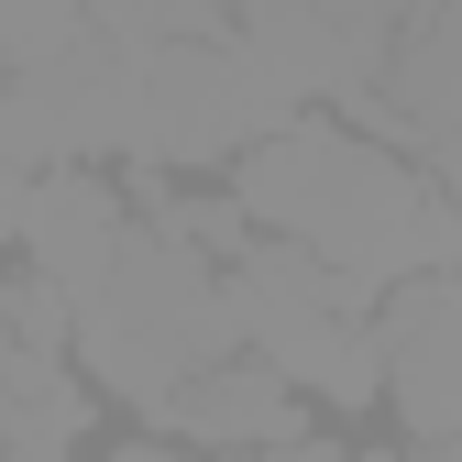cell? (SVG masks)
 <instances>
[{
	"label": "cell",
	"mask_w": 462,
	"mask_h": 462,
	"mask_svg": "<svg viewBox=\"0 0 462 462\" xmlns=\"http://www.w3.org/2000/svg\"><path fill=\"white\" fill-rule=\"evenodd\" d=\"M374 341H385V396H396V419H408V440L462 451V275L430 264L408 286H385Z\"/></svg>",
	"instance_id": "277c9868"
},
{
	"label": "cell",
	"mask_w": 462,
	"mask_h": 462,
	"mask_svg": "<svg viewBox=\"0 0 462 462\" xmlns=\"http://www.w3.org/2000/svg\"><path fill=\"white\" fill-rule=\"evenodd\" d=\"M110 462H188V451H143V440H133V451H110Z\"/></svg>",
	"instance_id": "9a60e30c"
},
{
	"label": "cell",
	"mask_w": 462,
	"mask_h": 462,
	"mask_svg": "<svg viewBox=\"0 0 462 462\" xmlns=\"http://www.w3.org/2000/svg\"><path fill=\"white\" fill-rule=\"evenodd\" d=\"M12 298H23V275H0V353L23 341V319H12Z\"/></svg>",
	"instance_id": "4fadbf2b"
},
{
	"label": "cell",
	"mask_w": 462,
	"mask_h": 462,
	"mask_svg": "<svg viewBox=\"0 0 462 462\" xmlns=\"http://www.w3.org/2000/svg\"><path fill=\"white\" fill-rule=\"evenodd\" d=\"M231 44H243L286 99H319V88L353 99V55L319 23V0H231Z\"/></svg>",
	"instance_id": "52a82bcc"
},
{
	"label": "cell",
	"mask_w": 462,
	"mask_h": 462,
	"mask_svg": "<svg viewBox=\"0 0 462 462\" xmlns=\"http://www.w3.org/2000/svg\"><path fill=\"white\" fill-rule=\"evenodd\" d=\"M254 462H353L341 440H286V451H254Z\"/></svg>",
	"instance_id": "7c38bea8"
},
{
	"label": "cell",
	"mask_w": 462,
	"mask_h": 462,
	"mask_svg": "<svg viewBox=\"0 0 462 462\" xmlns=\"http://www.w3.org/2000/svg\"><path fill=\"white\" fill-rule=\"evenodd\" d=\"M88 33L122 55H165V44H209L220 0H88Z\"/></svg>",
	"instance_id": "9c48e42d"
},
{
	"label": "cell",
	"mask_w": 462,
	"mask_h": 462,
	"mask_svg": "<svg viewBox=\"0 0 462 462\" xmlns=\"http://www.w3.org/2000/svg\"><path fill=\"white\" fill-rule=\"evenodd\" d=\"M88 430V396H78V374L55 364V353H0V462H55Z\"/></svg>",
	"instance_id": "ba28073f"
},
{
	"label": "cell",
	"mask_w": 462,
	"mask_h": 462,
	"mask_svg": "<svg viewBox=\"0 0 462 462\" xmlns=\"http://www.w3.org/2000/svg\"><path fill=\"white\" fill-rule=\"evenodd\" d=\"M12 12V67H55L88 44V0H0Z\"/></svg>",
	"instance_id": "8fae6325"
},
{
	"label": "cell",
	"mask_w": 462,
	"mask_h": 462,
	"mask_svg": "<svg viewBox=\"0 0 462 462\" xmlns=\"http://www.w3.org/2000/svg\"><path fill=\"white\" fill-rule=\"evenodd\" d=\"M143 78H154V154H165V165H209V154H231V143H275L286 110H298L231 33L143 55Z\"/></svg>",
	"instance_id": "3957f363"
},
{
	"label": "cell",
	"mask_w": 462,
	"mask_h": 462,
	"mask_svg": "<svg viewBox=\"0 0 462 462\" xmlns=\"http://www.w3.org/2000/svg\"><path fill=\"white\" fill-rule=\"evenodd\" d=\"M12 78H23V67H12V12H0V88H12Z\"/></svg>",
	"instance_id": "5bb4252c"
},
{
	"label": "cell",
	"mask_w": 462,
	"mask_h": 462,
	"mask_svg": "<svg viewBox=\"0 0 462 462\" xmlns=\"http://www.w3.org/2000/svg\"><path fill=\"white\" fill-rule=\"evenodd\" d=\"M122 243H133V231H122V199L88 188V177H55V188H33V199H23V254H33V275L67 286L78 309L110 286Z\"/></svg>",
	"instance_id": "5b68a950"
},
{
	"label": "cell",
	"mask_w": 462,
	"mask_h": 462,
	"mask_svg": "<svg viewBox=\"0 0 462 462\" xmlns=\"http://www.w3.org/2000/svg\"><path fill=\"white\" fill-rule=\"evenodd\" d=\"M319 23L341 33V55H353V99H374V88H385L396 33L419 23V0H319Z\"/></svg>",
	"instance_id": "30bf717a"
},
{
	"label": "cell",
	"mask_w": 462,
	"mask_h": 462,
	"mask_svg": "<svg viewBox=\"0 0 462 462\" xmlns=\"http://www.w3.org/2000/svg\"><path fill=\"white\" fill-rule=\"evenodd\" d=\"M231 199H243V220L286 231L298 254H319L353 298H364V286L430 275V254H440V199L385 143L330 133V122H286L275 143H254Z\"/></svg>",
	"instance_id": "6da1fadb"
},
{
	"label": "cell",
	"mask_w": 462,
	"mask_h": 462,
	"mask_svg": "<svg viewBox=\"0 0 462 462\" xmlns=\"http://www.w3.org/2000/svg\"><path fill=\"white\" fill-rule=\"evenodd\" d=\"M165 430H188L209 451H286V440H309L298 430V385H286L275 364H209L177 385V408H165Z\"/></svg>",
	"instance_id": "8992f818"
},
{
	"label": "cell",
	"mask_w": 462,
	"mask_h": 462,
	"mask_svg": "<svg viewBox=\"0 0 462 462\" xmlns=\"http://www.w3.org/2000/svg\"><path fill=\"white\" fill-rule=\"evenodd\" d=\"M78 341H88V374L110 396H143V408L165 419L177 408V385L231 364V341H243V319H231V275L209 254H188L177 231H133L122 264H110V286L78 309Z\"/></svg>",
	"instance_id": "7a4b0ae2"
}]
</instances>
